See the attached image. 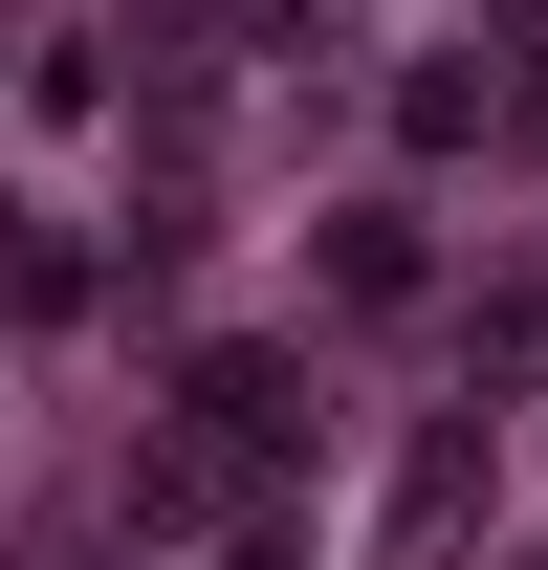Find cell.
Returning <instances> with one entry per match:
<instances>
[{
    "instance_id": "6da1fadb",
    "label": "cell",
    "mask_w": 548,
    "mask_h": 570,
    "mask_svg": "<svg viewBox=\"0 0 548 570\" xmlns=\"http://www.w3.org/2000/svg\"><path fill=\"white\" fill-rule=\"evenodd\" d=\"M285 417H307V395H285V352H198V373H176V439L133 461V504L176 527V504H219V483H264V461H285Z\"/></svg>"
},
{
    "instance_id": "7a4b0ae2",
    "label": "cell",
    "mask_w": 548,
    "mask_h": 570,
    "mask_svg": "<svg viewBox=\"0 0 548 570\" xmlns=\"http://www.w3.org/2000/svg\"><path fill=\"white\" fill-rule=\"evenodd\" d=\"M219 570H307V549H285V527H242V549H219Z\"/></svg>"
}]
</instances>
